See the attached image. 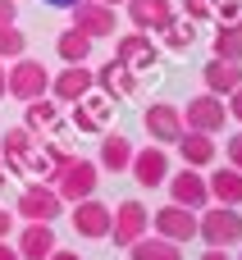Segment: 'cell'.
Instances as JSON below:
<instances>
[{"instance_id": "1", "label": "cell", "mask_w": 242, "mask_h": 260, "mask_svg": "<svg viewBox=\"0 0 242 260\" xmlns=\"http://www.w3.org/2000/svg\"><path fill=\"white\" fill-rule=\"evenodd\" d=\"M0 160H5V169L9 174H23V178H46L50 183V160H46V151L37 146V137L23 128V123H14V128H5V137H0Z\"/></svg>"}, {"instance_id": "2", "label": "cell", "mask_w": 242, "mask_h": 260, "mask_svg": "<svg viewBox=\"0 0 242 260\" xmlns=\"http://www.w3.org/2000/svg\"><path fill=\"white\" fill-rule=\"evenodd\" d=\"M50 187L59 192L64 206H73V201H82V197H96V187H101V165H96V160H82V155H69V160L50 174Z\"/></svg>"}, {"instance_id": "3", "label": "cell", "mask_w": 242, "mask_h": 260, "mask_svg": "<svg viewBox=\"0 0 242 260\" xmlns=\"http://www.w3.org/2000/svg\"><path fill=\"white\" fill-rule=\"evenodd\" d=\"M197 238L206 247H242V210L210 201L201 210V219H197Z\"/></svg>"}, {"instance_id": "4", "label": "cell", "mask_w": 242, "mask_h": 260, "mask_svg": "<svg viewBox=\"0 0 242 260\" xmlns=\"http://www.w3.org/2000/svg\"><path fill=\"white\" fill-rule=\"evenodd\" d=\"M5 87H9V96L14 101H37V96H46L50 91V73H46V64L41 59H27V55H18L9 69H5Z\"/></svg>"}, {"instance_id": "5", "label": "cell", "mask_w": 242, "mask_h": 260, "mask_svg": "<svg viewBox=\"0 0 242 260\" xmlns=\"http://www.w3.org/2000/svg\"><path fill=\"white\" fill-rule=\"evenodd\" d=\"M69 119H73V128H78V133H87V137H101V133H110L114 101H110L105 91H87L82 101H73V105H69Z\"/></svg>"}, {"instance_id": "6", "label": "cell", "mask_w": 242, "mask_h": 260, "mask_svg": "<svg viewBox=\"0 0 242 260\" xmlns=\"http://www.w3.org/2000/svg\"><path fill=\"white\" fill-rule=\"evenodd\" d=\"M224 123H229V105H224V96H215V91H201V96H192L188 101V110H183V128H192V133H224Z\"/></svg>"}, {"instance_id": "7", "label": "cell", "mask_w": 242, "mask_h": 260, "mask_svg": "<svg viewBox=\"0 0 242 260\" xmlns=\"http://www.w3.org/2000/svg\"><path fill=\"white\" fill-rule=\"evenodd\" d=\"M59 210H64V201H59V192H55L46 178H41V183H27V187L18 192V206H14L18 219H41V224H55Z\"/></svg>"}, {"instance_id": "8", "label": "cell", "mask_w": 242, "mask_h": 260, "mask_svg": "<svg viewBox=\"0 0 242 260\" xmlns=\"http://www.w3.org/2000/svg\"><path fill=\"white\" fill-rule=\"evenodd\" d=\"M69 224H73V233H78V238H92V242H101V238H110L114 206H105V201H96V197H82V201H73V210H69Z\"/></svg>"}, {"instance_id": "9", "label": "cell", "mask_w": 242, "mask_h": 260, "mask_svg": "<svg viewBox=\"0 0 242 260\" xmlns=\"http://www.w3.org/2000/svg\"><path fill=\"white\" fill-rule=\"evenodd\" d=\"M142 233H151V215H146V206H142L137 197L119 201V206H114V224H110V242L128 251Z\"/></svg>"}, {"instance_id": "10", "label": "cell", "mask_w": 242, "mask_h": 260, "mask_svg": "<svg viewBox=\"0 0 242 260\" xmlns=\"http://www.w3.org/2000/svg\"><path fill=\"white\" fill-rule=\"evenodd\" d=\"M160 41L151 37V32H119V41H114V59H124L128 69H137V73H146L151 64H160Z\"/></svg>"}, {"instance_id": "11", "label": "cell", "mask_w": 242, "mask_h": 260, "mask_svg": "<svg viewBox=\"0 0 242 260\" xmlns=\"http://www.w3.org/2000/svg\"><path fill=\"white\" fill-rule=\"evenodd\" d=\"M92 73H96V91H105L110 101H133V96L142 91V73L128 69L124 59H110V64H101V69H92Z\"/></svg>"}, {"instance_id": "12", "label": "cell", "mask_w": 242, "mask_h": 260, "mask_svg": "<svg viewBox=\"0 0 242 260\" xmlns=\"http://www.w3.org/2000/svg\"><path fill=\"white\" fill-rule=\"evenodd\" d=\"M142 128H146V137L156 142V146H174L188 128H183V110L178 105H169V101H156L146 114H142Z\"/></svg>"}, {"instance_id": "13", "label": "cell", "mask_w": 242, "mask_h": 260, "mask_svg": "<svg viewBox=\"0 0 242 260\" xmlns=\"http://www.w3.org/2000/svg\"><path fill=\"white\" fill-rule=\"evenodd\" d=\"M69 14H73V27L87 32L92 41L114 37V27H119V9H114V5H101V0H78Z\"/></svg>"}, {"instance_id": "14", "label": "cell", "mask_w": 242, "mask_h": 260, "mask_svg": "<svg viewBox=\"0 0 242 260\" xmlns=\"http://www.w3.org/2000/svg\"><path fill=\"white\" fill-rule=\"evenodd\" d=\"M151 229L160 233V238H169V242H192L197 238V210H188V206H178V201H169V206H160L156 215H151Z\"/></svg>"}, {"instance_id": "15", "label": "cell", "mask_w": 242, "mask_h": 260, "mask_svg": "<svg viewBox=\"0 0 242 260\" xmlns=\"http://www.w3.org/2000/svg\"><path fill=\"white\" fill-rule=\"evenodd\" d=\"M128 174L137 178V187H165V178H169V146H142V151H133V165H128Z\"/></svg>"}, {"instance_id": "16", "label": "cell", "mask_w": 242, "mask_h": 260, "mask_svg": "<svg viewBox=\"0 0 242 260\" xmlns=\"http://www.w3.org/2000/svg\"><path fill=\"white\" fill-rule=\"evenodd\" d=\"M124 14H128V27H137V32H160V27H169L174 23V0H124L119 5Z\"/></svg>"}, {"instance_id": "17", "label": "cell", "mask_w": 242, "mask_h": 260, "mask_svg": "<svg viewBox=\"0 0 242 260\" xmlns=\"http://www.w3.org/2000/svg\"><path fill=\"white\" fill-rule=\"evenodd\" d=\"M87 91H96V73H92L87 64H64V69L50 78V96H55L59 105H73V101H82Z\"/></svg>"}, {"instance_id": "18", "label": "cell", "mask_w": 242, "mask_h": 260, "mask_svg": "<svg viewBox=\"0 0 242 260\" xmlns=\"http://www.w3.org/2000/svg\"><path fill=\"white\" fill-rule=\"evenodd\" d=\"M165 183H169V201H178V206H188V210H206V206H210L206 174H197V169L183 165V174H169Z\"/></svg>"}, {"instance_id": "19", "label": "cell", "mask_w": 242, "mask_h": 260, "mask_svg": "<svg viewBox=\"0 0 242 260\" xmlns=\"http://www.w3.org/2000/svg\"><path fill=\"white\" fill-rule=\"evenodd\" d=\"M55 247H59V242H55V229H50V224L23 219V229H18V256L23 260H46Z\"/></svg>"}, {"instance_id": "20", "label": "cell", "mask_w": 242, "mask_h": 260, "mask_svg": "<svg viewBox=\"0 0 242 260\" xmlns=\"http://www.w3.org/2000/svg\"><path fill=\"white\" fill-rule=\"evenodd\" d=\"M174 146H178V155H183V165H188V169H210V165H215V155H220L215 137H210V133H192V128H188Z\"/></svg>"}, {"instance_id": "21", "label": "cell", "mask_w": 242, "mask_h": 260, "mask_svg": "<svg viewBox=\"0 0 242 260\" xmlns=\"http://www.w3.org/2000/svg\"><path fill=\"white\" fill-rule=\"evenodd\" d=\"M133 151H137V146H133L124 133H101V155H96V165H101L105 174H128Z\"/></svg>"}, {"instance_id": "22", "label": "cell", "mask_w": 242, "mask_h": 260, "mask_svg": "<svg viewBox=\"0 0 242 260\" xmlns=\"http://www.w3.org/2000/svg\"><path fill=\"white\" fill-rule=\"evenodd\" d=\"M206 187H210V201H220V206H242V169H233V165L206 174Z\"/></svg>"}, {"instance_id": "23", "label": "cell", "mask_w": 242, "mask_h": 260, "mask_svg": "<svg viewBox=\"0 0 242 260\" xmlns=\"http://www.w3.org/2000/svg\"><path fill=\"white\" fill-rule=\"evenodd\" d=\"M156 37H160V50H169V55H188V50L197 46V18H188V14L178 18V14H174V23L160 27Z\"/></svg>"}, {"instance_id": "24", "label": "cell", "mask_w": 242, "mask_h": 260, "mask_svg": "<svg viewBox=\"0 0 242 260\" xmlns=\"http://www.w3.org/2000/svg\"><path fill=\"white\" fill-rule=\"evenodd\" d=\"M201 82H206V91H215V96H229L233 87H242V64L210 59V64L201 69Z\"/></svg>"}, {"instance_id": "25", "label": "cell", "mask_w": 242, "mask_h": 260, "mask_svg": "<svg viewBox=\"0 0 242 260\" xmlns=\"http://www.w3.org/2000/svg\"><path fill=\"white\" fill-rule=\"evenodd\" d=\"M23 128L27 133H55L59 128V101H46V96L27 101L23 105Z\"/></svg>"}, {"instance_id": "26", "label": "cell", "mask_w": 242, "mask_h": 260, "mask_svg": "<svg viewBox=\"0 0 242 260\" xmlns=\"http://www.w3.org/2000/svg\"><path fill=\"white\" fill-rule=\"evenodd\" d=\"M55 55H59V64H87L92 59V37L78 32V27H64L55 37Z\"/></svg>"}, {"instance_id": "27", "label": "cell", "mask_w": 242, "mask_h": 260, "mask_svg": "<svg viewBox=\"0 0 242 260\" xmlns=\"http://www.w3.org/2000/svg\"><path fill=\"white\" fill-rule=\"evenodd\" d=\"M128 256L133 260H183V247L178 242H169V238H151V233H142L133 247H128Z\"/></svg>"}, {"instance_id": "28", "label": "cell", "mask_w": 242, "mask_h": 260, "mask_svg": "<svg viewBox=\"0 0 242 260\" xmlns=\"http://www.w3.org/2000/svg\"><path fill=\"white\" fill-rule=\"evenodd\" d=\"M210 59L242 64V27H215V37H210Z\"/></svg>"}, {"instance_id": "29", "label": "cell", "mask_w": 242, "mask_h": 260, "mask_svg": "<svg viewBox=\"0 0 242 260\" xmlns=\"http://www.w3.org/2000/svg\"><path fill=\"white\" fill-rule=\"evenodd\" d=\"M18 55H27V37L9 23V27H0V59H18Z\"/></svg>"}, {"instance_id": "30", "label": "cell", "mask_w": 242, "mask_h": 260, "mask_svg": "<svg viewBox=\"0 0 242 260\" xmlns=\"http://www.w3.org/2000/svg\"><path fill=\"white\" fill-rule=\"evenodd\" d=\"M215 27H242V0H220L215 14H210Z\"/></svg>"}, {"instance_id": "31", "label": "cell", "mask_w": 242, "mask_h": 260, "mask_svg": "<svg viewBox=\"0 0 242 260\" xmlns=\"http://www.w3.org/2000/svg\"><path fill=\"white\" fill-rule=\"evenodd\" d=\"M215 5H220V0H183V14H188V18H197V23H210Z\"/></svg>"}, {"instance_id": "32", "label": "cell", "mask_w": 242, "mask_h": 260, "mask_svg": "<svg viewBox=\"0 0 242 260\" xmlns=\"http://www.w3.org/2000/svg\"><path fill=\"white\" fill-rule=\"evenodd\" d=\"M224 160H229L233 169H242V133H233V137L224 142Z\"/></svg>"}, {"instance_id": "33", "label": "cell", "mask_w": 242, "mask_h": 260, "mask_svg": "<svg viewBox=\"0 0 242 260\" xmlns=\"http://www.w3.org/2000/svg\"><path fill=\"white\" fill-rule=\"evenodd\" d=\"M224 101H229V119H233V123H242V87H233Z\"/></svg>"}, {"instance_id": "34", "label": "cell", "mask_w": 242, "mask_h": 260, "mask_svg": "<svg viewBox=\"0 0 242 260\" xmlns=\"http://www.w3.org/2000/svg\"><path fill=\"white\" fill-rule=\"evenodd\" d=\"M18 23V0H0V27Z\"/></svg>"}, {"instance_id": "35", "label": "cell", "mask_w": 242, "mask_h": 260, "mask_svg": "<svg viewBox=\"0 0 242 260\" xmlns=\"http://www.w3.org/2000/svg\"><path fill=\"white\" fill-rule=\"evenodd\" d=\"M9 233H14V210L0 206V238H9Z\"/></svg>"}, {"instance_id": "36", "label": "cell", "mask_w": 242, "mask_h": 260, "mask_svg": "<svg viewBox=\"0 0 242 260\" xmlns=\"http://www.w3.org/2000/svg\"><path fill=\"white\" fill-rule=\"evenodd\" d=\"M201 260H233V256H229V247H206Z\"/></svg>"}, {"instance_id": "37", "label": "cell", "mask_w": 242, "mask_h": 260, "mask_svg": "<svg viewBox=\"0 0 242 260\" xmlns=\"http://www.w3.org/2000/svg\"><path fill=\"white\" fill-rule=\"evenodd\" d=\"M0 260H23L18 247H9V238H0Z\"/></svg>"}, {"instance_id": "38", "label": "cell", "mask_w": 242, "mask_h": 260, "mask_svg": "<svg viewBox=\"0 0 242 260\" xmlns=\"http://www.w3.org/2000/svg\"><path fill=\"white\" fill-rule=\"evenodd\" d=\"M46 260H82V256H78V251H69V247H55Z\"/></svg>"}, {"instance_id": "39", "label": "cell", "mask_w": 242, "mask_h": 260, "mask_svg": "<svg viewBox=\"0 0 242 260\" xmlns=\"http://www.w3.org/2000/svg\"><path fill=\"white\" fill-rule=\"evenodd\" d=\"M46 5H50V9H73L78 0H46Z\"/></svg>"}, {"instance_id": "40", "label": "cell", "mask_w": 242, "mask_h": 260, "mask_svg": "<svg viewBox=\"0 0 242 260\" xmlns=\"http://www.w3.org/2000/svg\"><path fill=\"white\" fill-rule=\"evenodd\" d=\"M9 96V87H5V59H0V101Z\"/></svg>"}, {"instance_id": "41", "label": "cell", "mask_w": 242, "mask_h": 260, "mask_svg": "<svg viewBox=\"0 0 242 260\" xmlns=\"http://www.w3.org/2000/svg\"><path fill=\"white\" fill-rule=\"evenodd\" d=\"M5 178H9V169H5V160H0V183H5Z\"/></svg>"}, {"instance_id": "42", "label": "cell", "mask_w": 242, "mask_h": 260, "mask_svg": "<svg viewBox=\"0 0 242 260\" xmlns=\"http://www.w3.org/2000/svg\"><path fill=\"white\" fill-rule=\"evenodd\" d=\"M101 5H114V9H119V5H124V0H101Z\"/></svg>"}, {"instance_id": "43", "label": "cell", "mask_w": 242, "mask_h": 260, "mask_svg": "<svg viewBox=\"0 0 242 260\" xmlns=\"http://www.w3.org/2000/svg\"><path fill=\"white\" fill-rule=\"evenodd\" d=\"M238 260H242V251H238Z\"/></svg>"}]
</instances>
